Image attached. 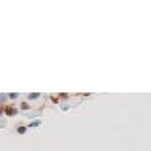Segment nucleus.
Returning a JSON list of instances; mask_svg holds the SVG:
<instances>
[{
	"label": "nucleus",
	"mask_w": 151,
	"mask_h": 151,
	"mask_svg": "<svg viewBox=\"0 0 151 151\" xmlns=\"http://www.w3.org/2000/svg\"><path fill=\"white\" fill-rule=\"evenodd\" d=\"M4 113H6V115H15V113H17V110L11 108V106H8V108H4Z\"/></svg>",
	"instance_id": "1"
},
{
	"label": "nucleus",
	"mask_w": 151,
	"mask_h": 151,
	"mask_svg": "<svg viewBox=\"0 0 151 151\" xmlns=\"http://www.w3.org/2000/svg\"><path fill=\"white\" fill-rule=\"evenodd\" d=\"M29 108H30L29 102H23V104H21V110H29Z\"/></svg>",
	"instance_id": "4"
},
{
	"label": "nucleus",
	"mask_w": 151,
	"mask_h": 151,
	"mask_svg": "<svg viewBox=\"0 0 151 151\" xmlns=\"http://www.w3.org/2000/svg\"><path fill=\"white\" fill-rule=\"evenodd\" d=\"M29 98H30V100H36V98H40V94L38 93H32V94H29Z\"/></svg>",
	"instance_id": "3"
},
{
	"label": "nucleus",
	"mask_w": 151,
	"mask_h": 151,
	"mask_svg": "<svg viewBox=\"0 0 151 151\" xmlns=\"http://www.w3.org/2000/svg\"><path fill=\"white\" fill-rule=\"evenodd\" d=\"M25 130H27V127H19V129H17V132H19V134H23Z\"/></svg>",
	"instance_id": "5"
},
{
	"label": "nucleus",
	"mask_w": 151,
	"mask_h": 151,
	"mask_svg": "<svg viewBox=\"0 0 151 151\" xmlns=\"http://www.w3.org/2000/svg\"><path fill=\"white\" fill-rule=\"evenodd\" d=\"M4 113V108H2V106H0V115H2Z\"/></svg>",
	"instance_id": "6"
},
{
	"label": "nucleus",
	"mask_w": 151,
	"mask_h": 151,
	"mask_svg": "<svg viewBox=\"0 0 151 151\" xmlns=\"http://www.w3.org/2000/svg\"><path fill=\"white\" fill-rule=\"evenodd\" d=\"M42 125V119H34L32 123H29V127H40Z\"/></svg>",
	"instance_id": "2"
}]
</instances>
